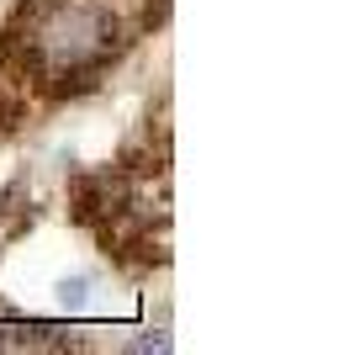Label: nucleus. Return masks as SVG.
Returning <instances> with one entry per match:
<instances>
[{
	"instance_id": "1",
	"label": "nucleus",
	"mask_w": 349,
	"mask_h": 355,
	"mask_svg": "<svg viewBox=\"0 0 349 355\" xmlns=\"http://www.w3.org/2000/svg\"><path fill=\"white\" fill-rule=\"evenodd\" d=\"M164 0H21L0 27V74L64 101L101 85L159 21Z\"/></svg>"
}]
</instances>
